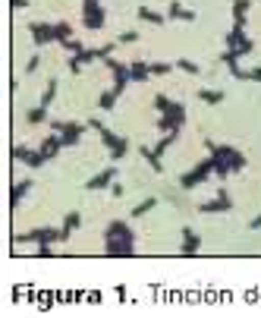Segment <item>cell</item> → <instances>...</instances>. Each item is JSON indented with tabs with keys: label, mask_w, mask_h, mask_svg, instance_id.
<instances>
[{
	"label": "cell",
	"mask_w": 261,
	"mask_h": 318,
	"mask_svg": "<svg viewBox=\"0 0 261 318\" xmlns=\"http://www.w3.org/2000/svg\"><path fill=\"white\" fill-rule=\"evenodd\" d=\"M170 104H173V101L167 98V95H154V107H158V114H164V110L170 107Z\"/></svg>",
	"instance_id": "d590c367"
},
{
	"label": "cell",
	"mask_w": 261,
	"mask_h": 318,
	"mask_svg": "<svg viewBox=\"0 0 261 318\" xmlns=\"http://www.w3.org/2000/svg\"><path fill=\"white\" fill-rule=\"evenodd\" d=\"M110 192H114V199H123V192H126V189H123V186L114 180V186H110Z\"/></svg>",
	"instance_id": "b9f144b4"
},
{
	"label": "cell",
	"mask_w": 261,
	"mask_h": 318,
	"mask_svg": "<svg viewBox=\"0 0 261 318\" xmlns=\"http://www.w3.org/2000/svg\"><path fill=\"white\" fill-rule=\"evenodd\" d=\"M82 66L85 63H79V57H69V72L72 76H82Z\"/></svg>",
	"instance_id": "74e56055"
},
{
	"label": "cell",
	"mask_w": 261,
	"mask_h": 318,
	"mask_svg": "<svg viewBox=\"0 0 261 318\" xmlns=\"http://www.w3.org/2000/svg\"><path fill=\"white\" fill-rule=\"evenodd\" d=\"M186 123V104H179V101H173L170 107H167L164 110V114L158 117V129H161V133H173V129H179Z\"/></svg>",
	"instance_id": "3957f363"
},
{
	"label": "cell",
	"mask_w": 261,
	"mask_h": 318,
	"mask_svg": "<svg viewBox=\"0 0 261 318\" xmlns=\"http://www.w3.org/2000/svg\"><path fill=\"white\" fill-rule=\"evenodd\" d=\"M233 51L239 54V57H246V54H252V51H255V38H249V35H242V38H239V44H236Z\"/></svg>",
	"instance_id": "603a6c76"
},
{
	"label": "cell",
	"mask_w": 261,
	"mask_h": 318,
	"mask_svg": "<svg viewBox=\"0 0 261 318\" xmlns=\"http://www.w3.org/2000/svg\"><path fill=\"white\" fill-rule=\"evenodd\" d=\"M98 133H101V142L107 145V152H110V148H114V145L120 142V136L114 133V129H107V126H101V129H98Z\"/></svg>",
	"instance_id": "4316f807"
},
{
	"label": "cell",
	"mask_w": 261,
	"mask_h": 318,
	"mask_svg": "<svg viewBox=\"0 0 261 318\" xmlns=\"http://www.w3.org/2000/svg\"><path fill=\"white\" fill-rule=\"evenodd\" d=\"M133 41H139V32L136 29H129V32L120 35V44H133Z\"/></svg>",
	"instance_id": "8d00e7d4"
},
{
	"label": "cell",
	"mask_w": 261,
	"mask_h": 318,
	"mask_svg": "<svg viewBox=\"0 0 261 318\" xmlns=\"http://www.w3.org/2000/svg\"><path fill=\"white\" fill-rule=\"evenodd\" d=\"M50 29H54V41H60V44H63L66 38H72V26H69V22H54Z\"/></svg>",
	"instance_id": "ffe728a7"
},
{
	"label": "cell",
	"mask_w": 261,
	"mask_h": 318,
	"mask_svg": "<svg viewBox=\"0 0 261 318\" xmlns=\"http://www.w3.org/2000/svg\"><path fill=\"white\" fill-rule=\"evenodd\" d=\"M79 227H82V214H79V211H66V217H63V224H60V236L69 239Z\"/></svg>",
	"instance_id": "8fae6325"
},
{
	"label": "cell",
	"mask_w": 261,
	"mask_h": 318,
	"mask_svg": "<svg viewBox=\"0 0 261 318\" xmlns=\"http://www.w3.org/2000/svg\"><path fill=\"white\" fill-rule=\"evenodd\" d=\"M104 22H107V13L101 7V0H82V26L98 32V29H104Z\"/></svg>",
	"instance_id": "277c9868"
},
{
	"label": "cell",
	"mask_w": 261,
	"mask_h": 318,
	"mask_svg": "<svg viewBox=\"0 0 261 318\" xmlns=\"http://www.w3.org/2000/svg\"><path fill=\"white\" fill-rule=\"evenodd\" d=\"M25 123H32V126H41V123H47V107H32V110H25Z\"/></svg>",
	"instance_id": "d6986e66"
},
{
	"label": "cell",
	"mask_w": 261,
	"mask_h": 318,
	"mask_svg": "<svg viewBox=\"0 0 261 318\" xmlns=\"http://www.w3.org/2000/svg\"><path fill=\"white\" fill-rule=\"evenodd\" d=\"M117 44H120V41H107V44H101V47H95V60H107V57H114V51H117Z\"/></svg>",
	"instance_id": "cb8c5ba5"
},
{
	"label": "cell",
	"mask_w": 261,
	"mask_h": 318,
	"mask_svg": "<svg viewBox=\"0 0 261 318\" xmlns=\"http://www.w3.org/2000/svg\"><path fill=\"white\" fill-rule=\"evenodd\" d=\"M198 211H201V214H223V211H233V199H230L227 189H220L217 199L201 202V205H198Z\"/></svg>",
	"instance_id": "8992f818"
},
{
	"label": "cell",
	"mask_w": 261,
	"mask_h": 318,
	"mask_svg": "<svg viewBox=\"0 0 261 318\" xmlns=\"http://www.w3.org/2000/svg\"><path fill=\"white\" fill-rule=\"evenodd\" d=\"M246 79H252V82H261V66H252V69H246Z\"/></svg>",
	"instance_id": "ab89813d"
},
{
	"label": "cell",
	"mask_w": 261,
	"mask_h": 318,
	"mask_svg": "<svg viewBox=\"0 0 261 318\" xmlns=\"http://www.w3.org/2000/svg\"><path fill=\"white\" fill-rule=\"evenodd\" d=\"M176 69H186V72H189V76H201V66H195L192 60H176Z\"/></svg>",
	"instance_id": "f546056e"
},
{
	"label": "cell",
	"mask_w": 261,
	"mask_h": 318,
	"mask_svg": "<svg viewBox=\"0 0 261 318\" xmlns=\"http://www.w3.org/2000/svg\"><path fill=\"white\" fill-rule=\"evenodd\" d=\"M148 66H151V76H167L173 69V63H148Z\"/></svg>",
	"instance_id": "1f68e13d"
},
{
	"label": "cell",
	"mask_w": 261,
	"mask_h": 318,
	"mask_svg": "<svg viewBox=\"0 0 261 318\" xmlns=\"http://www.w3.org/2000/svg\"><path fill=\"white\" fill-rule=\"evenodd\" d=\"M47 126H50V133H63V120H47Z\"/></svg>",
	"instance_id": "60d3db41"
},
{
	"label": "cell",
	"mask_w": 261,
	"mask_h": 318,
	"mask_svg": "<svg viewBox=\"0 0 261 318\" xmlns=\"http://www.w3.org/2000/svg\"><path fill=\"white\" fill-rule=\"evenodd\" d=\"M72 57H79V63H91V60H95V47H85L79 54H72Z\"/></svg>",
	"instance_id": "836d02e7"
},
{
	"label": "cell",
	"mask_w": 261,
	"mask_h": 318,
	"mask_svg": "<svg viewBox=\"0 0 261 318\" xmlns=\"http://www.w3.org/2000/svg\"><path fill=\"white\" fill-rule=\"evenodd\" d=\"M117 98H120L117 91H114V88H107V91H101V95H98V107H101V110H114Z\"/></svg>",
	"instance_id": "44dd1931"
},
{
	"label": "cell",
	"mask_w": 261,
	"mask_h": 318,
	"mask_svg": "<svg viewBox=\"0 0 261 318\" xmlns=\"http://www.w3.org/2000/svg\"><path fill=\"white\" fill-rule=\"evenodd\" d=\"M249 230H261V214H255V217L249 221Z\"/></svg>",
	"instance_id": "ee69618b"
},
{
	"label": "cell",
	"mask_w": 261,
	"mask_h": 318,
	"mask_svg": "<svg viewBox=\"0 0 261 318\" xmlns=\"http://www.w3.org/2000/svg\"><path fill=\"white\" fill-rule=\"evenodd\" d=\"M54 98H57V79H50L47 88H44V95H41V107H50Z\"/></svg>",
	"instance_id": "d4e9b609"
},
{
	"label": "cell",
	"mask_w": 261,
	"mask_h": 318,
	"mask_svg": "<svg viewBox=\"0 0 261 318\" xmlns=\"http://www.w3.org/2000/svg\"><path fill=\"white\" fill-rule=\"evenodd\" d=\"M32 192V180L25 177V180H19V183H16L13 186V192H10V205H13V208H19V205H22V199Z\"/></svg>",
	"instance_id": "4fadbf2b"
},
{
	"label": "cell",
	"mask_w": 261,
	"mask_h": 318,
	"mask_svg": "<svg viewBox=\"0 0 261 318\" xmlns=\"http://www.w3.org/2000/svg\"><path fill=\"white\" fill-rule=\"evenodd\" d=\"M167 16H170V19H182V22H195V13L186 10L179 0H170V7H167Z\"/></svg>",
	"instance_id": "5bb4252c"
},
{
	"label": "cell",
	"mask_w": 261,
	"mask_h": 318,
	"mask_svg": "<svg viewBox=\"0 0 261 318\" xmlns=\"http://www.w3.org/2000/svg\"><path fill=\"white\" fill-rule=\"evenodd\" d=\"M25 29H29V35H32L35 47H47V44H54V29H50L47 22H29Z\"/></svg>",
	"instance_id": "52a82bcc"
},
{
	"label": "cell",
	"mask_w": 261,
	"mask_h": 318,
	"mask_svg": "<svg viewBox=\"0 0 261 318\" xmlns=\"http://www.w3.org/2000/svg\"><path fill=\"white\" fill-rule=\"evenodd\" d=\"M201 249V236L192 230V227H182V242H179V255H195Z\"/></svg>",
	"instance_id": "9c48e42d"
},
{
	"label": "cell",
	"mask_w": 261,
	"mask_h": 318,
	"mask_svg": "<svg viewBox=\"0 0 261 318\" xmlns=\"http://www.w3.org/2000/svg\"><path fill=\"white\" fill-rule=\"evenodd\" d=\"M10 4H13V10H25V7H29V0H10Z\"/></svg>",
	"instance_id": "f6af8a7d"
},
{
	"label": "cell",
	"mask_w": 261,
	"mask_h": 318,
	"mask_svg": "<svg viewBox=\"0 0 261 318\" xmlns=\"http://www.w3.org/2000/svg\"><path fill=\"white\" fill-rule=\"evenodd\" d=\"M104 255H136V230L126 221H110L104 230Z\"/></svg>",
	"instance_id": "6da1fadb"
},
{
	"label": "cell",
	"mask_w": 261,
	"mask_h": 318,
	"mask_svg": "<svg viewBox=\"0 0 261 318\" xmlns=\"http://www.w3.org/2000/svg\"><path fill=\"white\" fill-rule=\"evenodd\" d=\"M35 255H50V242H38V252Z\"/></svg>",
	"instance_id": "7bdbcfd3"
},
{
	"label": "cell",
	"mask_w": 261,
	"mask_h": 318,
	"mask_svg": "<svg viewBox=\"0 0 261 318\" xmlns=\"http://www.w3.org/2000/svg\"><path fill=\"white\" fill-rule=\"evenodd\" d=\"M29 155H32V148H25V145L13 148V161H29Z\"/></svg>",
	"instance_id": "d6a6232c"
},
{
	"label": "cell",
	"mask_w": 261,
	"mask_h": 318,
	"mask_svg": "<svg viewBox=\"0 0 261 318\" xmlns=\"http://www.w3.org/2000/svg\"><path fill=\"white\" fill-rule=\"evenodd\" d=\"M63 239L60 230H54V227H38V230H29V233H16L13 242L19 246V242H57Z\"/></svg>",
	"instance_id": "5b68a950"
},
{
	"label": "cell",
	"mask_w": 261,
	"mask_h": 318,
	"mask_svg": "<svg viewBox=\"0 0 261 318\" xmlns=\"http://www.w3.org/2000/svg\"><path fill=\"white\" fill-rule=\"evenodd\" d=\"M154 205H158V199H154V195H151V199H145L142 205H136V208H133V217H145L148 211L154 208Z\"/></svg>",
	"instance_id": "83f0119b"
},
{
	"label": "cell",
	"mask_w": 261,
	"mask_h": 318,
	"mask_svg": "<svg viewBox=\"0 0 261 318\" xmlns=\"http://www.w3.org/2000/svg\"><path fill=\"white\" fill-rule=\"evenodd\" d=\"M88 129V123H66L63 126V133H60V139H63V148H69V145H76L79 139H82V133Z\"/></svg>",
	"instance_id": "30bf717a"
},
{
	"label": "cell",
	"mask_w": 261,
	"mask_h": 318,
	"mask_svg": "<svg viewBox=\"0 0 261 318\" xmlns=\"http://www.w3.org/2000/svg\"><path fill=\"white\" fill-rule=\"evenodd\" d=\"M44 164H47V158H44L41 152H32L29 161H25V167H32V170H38V167H44Z\"/></svg>",
	"instance_id": "f1b7e54d"
},
{
	"label": "cell",
	"mask_w": 261,
	"mask_h": 318,
	"mask_svg": "<svg viewBox=\"0 0 261 318\" xmlns=\"http://www.w3.org/2000/svg\"><path fill=\"white\" fill-rule=\"evenodd\" d=\"M129 155V139L126 136H120V142L114 145V148H110V158H114V161H123Z\"/></svg>",
	"instance_id": "7402d4cb"
},
{
	"label": "cell",
	"mask_w": 261,
	"mask_h": 318,
	"mask_svg": "<svg viewBox=\"0 0 261 318\" xmlns=\"http://www.w3.org/2000/svg\"><path fill=\"white\" fill-rule=\"evenodd\" d=\"M38 63H41V57H38V54H35V57H32V60L25 63V76H32V72L38 69Z\"/></svg>",
	"instance_id": "f35d334b"
},
{
	"label": "cell",
	"mask_w": 261,
	"mask_h": 318,
	"mask_svg": "<svg viewBox=\"0 0 261 318\" xmlns=\"http://www.w3.org/2000/svg\"><path fill=\"white\" fill-rule=\"evenodd\" d=\"M211 174H214V158L208 155L204 161H198L189 174L179 177V186H182V189H195V186H201L204 180H211Z\"/></svg>",
	"instance_id": "7a4b0ae2"
},
{
	"label": "cell",
	"mask_w": 261,
	"mask_h": 318,
	"mask_svg": "<svg viewBox=\"0 0 261 318\" xmlns=\"http://www.w3.org/2000/svg\"><path fill=\"white\" fill-rule=\"evenodd\" d=\"M252 0H233V16H249Z\"/></svg>",
	"instance_id": "4dcf8cb0"
},
{
	"label": "cell",
	"mask_w": 261,
	"mask_h": 318,
	"mask_svg": "<svg viewBox=\"0 0 261 318\" xmlns=\"http://www.w3.org/2000/svg\"><path fill=\"white\" fill-rule=\"evenodd\" d=\"M120 174H117V167H104V170L98 174V177H91L88 183H85V189L88 192H98V189H110L114 186V180H117Z\"/></svg>",
	"instance_id": "ba28073f"
},
{
	"label": "cell",
	"mask_w": 261,
	"mask_h": 318,
	"mask_svg": "<svg viewBox=\"0 0 261 318\" xmlns=\"http://www.w3.org/2000/svg\"><path fill=\"white\" fill-rule=\"evenodd\" d=\"M139 155H142V158H145L148 164H151V170H154V174H164V161H161V158L154 155V148H148V145H142V148H139Z\"/></svg>",
	"instance_id": "e0dca14e"
},
{
	"label": "cell",
	"mask_w": 261,
	"mask_h": 318,
	"mask_svg": "<svg viewBox=\"0 0 261 318\" xmlns=\"http://www.w3.org/2000/svg\"><path fill=\"white\" fill-rule=\"evenodd\" d=\"M63 47H66V51H72V54H79V51H85V44H82L79 38H66V41H63Z\"/></svg>",
	"instance_id": "e575fe53"
},
{
	"label": "cell",
	"mask_w": 261,
	"mask_h": 318,
	"mask_svg": "<svg viewBox=\"0 0 261 318\" xmlns=\"http://www.w3.org/2000/svg\"><path fill=\"white\" fill-rule=\"evenodd\" d=\"M129 72H133V82H145L148 76H151V66H148L145 60H136V63H129Z\"/></svg>",
	"instance_id": "ac0fdd59"
},
{
	"label": "cell",
	"mask_w": 261,
	"mask_h": 318,
	"mask_svg": "<svg viewBox=\"0 0 261 318\" xmlns=\"http://www.w3.org/2000/svg\"><path fill=\"white\" fill-rule=\"evenodd\" d=\"M230 167H233V174H239L242 167H246V155H242L239 148H230Z\"/></svg>",
	"instance_id": "484cf974"
},
{
	"label": "cell",
	"mask_w": 261,
	"mask_h": 318,
	"mask_svg": "<svg viewBox=\"0 0 261 318\" xmlns=\"http://www.w3.org/2000/svg\"><path fill=\"white\" fill-rule=\"evenodd\" d=\"M136 16H139L142 22H151V26H164V19H167L164 13H154L151 7H139V13H136Z\"/></svg>",
	"instance_id": "2e32d148"
},
{
	"label": "cell",
	"mask_w": 261,
	"mask_h": 318,
	"mask_svg": "<svg viewBox=\"0 0 261 318\" xmlns=\"http://www.w3.org/2000/svg\"><path fill=\"white\" fill-rule=\"evenodd\" d=\"M198 101H204V104H220V101H227V95H223L220 88H198Z\"/></svg>",
	"instance_id": "9a60e30c"
},
{
	"label": "cell",
	"mask_w": 261,
	"mask_h": 318,
	"mask_svg": "<svg viewBox=\"0 0 261 318\" xmlns=\"http://www.w3.org/2000/svg\"><path fill=\"white\" fill-rule=\"evenodd\" d=\"M60 148H63V139H60V133H54V136H47L44 142H41V148H38V152L50 161V158H57L60 155Z\"/></svg>",
	"instance_id": "7c38bea8"
}]
</instances>
